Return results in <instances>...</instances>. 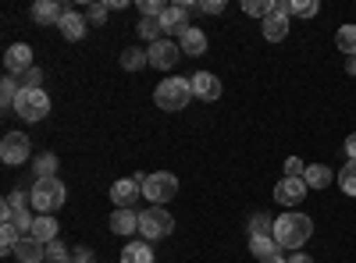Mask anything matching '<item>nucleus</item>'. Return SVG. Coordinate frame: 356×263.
Instances as JSON below:
<instances>
[{"instance_id": "f257e3e1", "label": "nucleus", "mask_w": 356, "mask_h": 263, "mask_svg": "<svg viewBox=\"0 0 356 263\" xmlns=\"http://www.w3.org/2000/svg\"><path fill=\"white\" fill-rule=\"evenodd\" d=\"M310 235H314V221L307 214H300V210H289V214H282L275 221V242L282 249H292V253L303 249Z\"/></svg>"}, {"instance_id": "f03ea898", "label": "nucleus", "mask_w": 356, "mask_h": 263, "mask_svg": "<svg viewBox=\"0 0 356 263\" xmlns=\"http://www.w3.org/2000/svg\"><path fill=\"white\" fill-rule=\"evenodd\" d=\"M65 196H68V189H65L61 178H36L33 192H29V199H33V210H36V214H50V217L65 207Z\"/></svg>"}, {"instance_id": "7ed1b4c3", "label": "nucleus", "mask_w": 356, "mask_h": 263, "mask_svg": "<svg viewBox=\"0 0 356 263\" xmlns=\"http://www.w3.org/2000/svg\"><path fill=\"white\" fill-rule=\"evenodd\" d=\"M193 100V78H164L154 90V103L161 110H186Z\"/></svg>"}, {"instance_id": "20e7f679", "label": "nucleus", "mask_w": 356, "mask_h": 263, "mask_svg": "<svg viewBox=\"0 0 356 263\" xmlns=\"http://www.w3.org/2000/svg\"><path fill=\"white\" fill-rule=\"evenodd\" d=\"M175 231V217L164 210V207H150V210H139V235L146 242L154 239H168Z\"/></svg>"}, {"instance_id": "39448f33", "label": "nucleus", "mask_w": 356, "mask_h": 263, "mask_svg": "<svg viewBox=\"0 0 356 263\" xmlns=\"http://www.w3.org/2000/svg\"><path fill=\"white\" fill-rule=\"evenodd\" d=\"M29 207H33V199H29L25 192H11L4 203H0V214H4V224H15L22 235H29V228H33V214H29Z\"/></svg>"}, {"instance_id": "423d86ee", "label": "nucleus", "mask_w": 356, "mask_h": 263, "mask_svg": "<svg viewBox=\"0 0 356 263\" xmlns=\"http://www.w3.org/2000/svg\"><path fill=\"white\" fill-rule=\"evenodd\" d=\"M143 196L154 203V207H164L168 199L178 196V178L171 171H154V174H146V182H143Z\"/></svg>"}, {"instance_id": "0eeeda50", "label": "nucleus", "mask_w": 356, "mask_h": 263, "mask_svg": "<svg viewBox=\"0 0 356 263\" xmlns=\"http://www.w3.org/2000/svg\"><path fill=\"white\" fill-rule=\"evenodd\" d=\"M15 114L25 121H43L50 114V96L43 90H22L15 100Z\"/></svg>"}, {"instance_id": "6e6552de", "label": "nucleus", "mask_w": 356, "mask_h": 263, "mask_svg": "<svg viewBox=\"0 0 356 263\" xmlns=\"http://www.w3.org/2000/svg\"><path fill=\"white\" fill-rule=\"evenodd\" d=\"M29 157H33V139L25 132H8L4 142H0V160L11 164V167H22Z\"/></svg>"}, {"instance_id": "1a4fd4ad", "label": "nucleus", "mask_w": 356, "mask_h": 263, "mask_svg": "<svg viewBox=\"0 0 356 263\" xmlns=\"http://www.w3.org/2000/svg\"><path fill=\"white\" fill-rule=\"evenodd\" d=\"M146 57H150V68L168 71V68H175V65H178V57H182V46L171 43V40L164 36V40H157V43L146 46Z\"/></svg>"}, {"instance_id": "9d476101", "label": "nucleus", "mask_w": 356, "mask_h": 263, "mask_svg": "<svg viewBox=\"0 0 356 263\" xmlns=\"http://www.w3.org/2000/svg\"><path fill=\"white\" fill-rule=\"evenodd\" d=\"M143 174H136V178H118L114 185H111V199H114V207L118 210H132V203H136V196L143 192Z\"/></svg>"}, {"instance_id": "9b49d317", "label": "nucleus", "mask_w": 356, "mask_h": 263, "mask_svg": "<svg viewBox=\"0 0 356 263\" xmlns=\"http://www.w3.org/2000/svg\"><path fill=\"white\" fill-rule=\"evenodd\" d=\"M161 25H164V36H178V40H182L189 28H193L189 25V11L182 4H168L164 15H161Z\"/></svg>"}, {"instance_id": "f8f14e48", "label": "nucleus", "mask_w": 356, "mask_h": 263, "mask_svg": "<svg viewBox=\"0 0 356 263\" xmlns=\"http://www.w3.org/2000/svg\"><path fill=\"white\" fill-rule=\"evenodd\" d=\"M4 68H8V75H25L29 68H33V46L29 43H11L8 53H4Z\"/></svg>"}, {"instance_id": "ddd939ff", "label": "nucleus", "mask_w": 356, "mask_h": 263, "mask_svg": "<svg viewBox=\"0 0 356 263\" xmlns=\"http://www.w3.org/2000/svg\"><path fill=\"white\" fill-rule=\"evenodd\" d=\"M193 96H200L203 103L221 100V78L211 75V71H196V75H193Z\"/></svg>"}, {"instance_id": "4468645a", "label": "nucleus", "mask_w": 356, "mask_h": 263, "mask_svg": "<svg viewBox=\"0 0 356 263\" xmlns=\"http://www.w3.org/2000/svg\"><path fill=\"white\" fill-rule=\"evenodd\" d=\"M275 199L282 203V207H296L300 199H307V182L303 178H282L275 185Z\"/></svg>"}, {"instance_id": "2eb2a0df", "label": "nucleus", "mask_w": 356, "mask_h": 263, "mask_svg": "<svg viewBox=\"0 0 356 263\" xmlns=\"http://www.w3.org/2000/svg\"><path fill=\"white\" fill-rule=\"evenodd\" d=\"M285 36H289V15L275 8L271 15L264 18V40H267V43H282Z\"/></svg>"}, {"instance_id": "dca6fc26", "label": "nucleus", "mask_w": 356, "mask_h": 263, "mask_svg": "<svg viewBox=\"0 0 356 263\" xmlns=\"http://www.w3.org/2000/svg\"><path fill=\"white\" fill-rule=\"evenodd\" d=\"M65 4H57V0H36L33 4V18L40 22V25H61V18H65Z\"/></svg>"}, {"instance_id": "f3484780", "label": "nucleus", "mask_w": 356, "mask_h": 263, "mask_svg": "<svg viewBox=\"0 0 356 263\" xmlns=\"http://www.w3.org/2000/svg\"><path fill=\"white\" fill-rule=\"evenodd\" d=\"M11 256H15L18 263H43V260H47V246L25 235V239L15 246V253H11Z\"/></svg>"}, {"instance_id": "a211bd4d", "label": "nucleus", "mask_w": 356, "mask_h": 263, "mask_svg": "<svg viewBox=\"0 0 356 263\" xmlns=\"http://www.w3.org/2000/svg\"><path fill=\"white\" fill-rule=\"evenodd\" d=\"M61 36L65 40H72V43H79V40H86V15H79V11H65V18H61Z\"/></svg>"}, {"instance_id": "6ab92c4d", "label": "nucleus", "mask_w": 356, "mask_h": 263, "mask_svg": "<svg viewBox=\"0 0 356 263\" xmlns=\"http://www.w3.org/2000/svg\"><path fill=\"white\" fill-rule=\"evenodd\" d=\"M29 239H36V242H43V246L57 242V221H54L50 214H40V217L33 221V228H29Z\"/></svg>"}, {"instance_id": "aec40b11", "label": "nucleus", "mask_w": 356, "mask_h": 263, "mask_svg": "<svg viewBox=\"0 0 356 263\" xmlns=\"http://www.w3.org/2000/svg\"><path fill=\"white\" fill-rule=\"evenodd\" d=\"M303 182H307V189H328L335 182V171L328 164H307Z\"/></svg>"}, {"instance_id": "412c9836", "label": "nucleus", "mask_w": 356, "mask_h": 263, "mask_svg": "<svg viewBox=\"0 0 356 263\" xmlns=\"http://www.w3.org/2000/svg\"><path fill=\"white\" fill-rule=\"evenodd\" d=\"M111 231L114 235H136L139 231V214L136 210H114L111 214Z\"/></svg>"}, {"instance_id": "4be33fe9", "label": "nucleus", "mask_w": 356, "mask_h": 263, "mask_svg": "<svg viewBox=\"0 0 356 263\" xmlns=\"http://www.w3.org/2000/svg\"><path fill=\"white\" fill-rule=\"evenodd\" d=\"M278 249H282V246L275 242V235H253V239H250V253L260 256V260H275V256H282Z\"/></svg>"}, {"instance_id": "5701e85b", "label": "nucleus", "mask_w": 356, "mask_h": 263, "mask_svg": "<svg viewBox=\"0 0 356 263\" xmlns=\"http://www.w3.org/2000/svg\"><path fill=\"white\" fill-rule=\"evenodd\" d=\"M178 46H182V53H189V57H200V53H207V36H203V28H189V33L178 40Z\"/></svg>"}, {"instance_id": "b1692460", "label": "nucleus", "mask_w": 356, "mask_h": 263, "mask_svg": "<svg viewBox=\"0 0 356 263\" xmlns=\"http://www.w3.org/2000/svg\"><path fill=\"white\" fill-rule=\"evenodd\" d=\"M122 263H154V249H150V242H129L125 249H122Z\"/></svg>"}, {"instance_id": "393cba45", "label": "nucleus", "mask_w": 356, "mask_h": 263, "mask_svg": "<svg viewBox=\"0 0 356 263\" xmlns=\"http://www.w3.org/2000/svg\"><path fill=\"white\" fill-rule=\"evenodd\" d=\"M18 93H22V85L15 82V75H4V82H0V107H4V110H15Z\"/></svg>"}, {"instance_id": "a878e982", "label": "nucleus", "mask_w": 356, "mask_h": 263, "mask_svg": "<svg viewBox=\"0 0 356 263\" xmlns=\"http://www.w3.org/2000/svg\"><path fill=\"white\" fill-rule=\"evenodd\" d=\"M146 65H150V57H146V50H139V46H129L122 53V68L125 71H143Z\"/></svg>"}, {"instance_id": "bb28decb", "label": "nucleus", "mask_w": 356, "mask_h": 263, "mask_svg": "<svg viewBox=\"0 0 356 263\" xmlns=\"http://www.w3.org/2000/svg\"><path fill=\"white\" fill-rule=\"evenodd\" d=\"M335 46L346 53V57H356V25H342L335 33Z\"/></svg>"}, {"instance_id": "cd10ccee", "label": "nucleus", "mask_w": 356, "mask_h": 263, "mask_svg": "<svg viewBox=\"0 0 356 263\" xmlns=\"http://www.w3.org/2000/svg\"><path fill=\"white\" fill-rule=\"evenodd\" d=\"M139 36H143L146 43L164 40V25H161V18H143V22H139Z\"/></svg>"}, {"instance_id": "c85d7f7f", "label": "nucleus", "mask_w": 356, "mask_h": 263, "mask_svg": "<svg viewBox=\"0 0 356 263\" xmlns=\"http://www.w3.org/2000/svg\"><path fill=\"white\" fill-rule=\"evenodd\" d=\"M33 171H36V178H54V171H57V157L54 153H40L33 160Z\"/></svg>"}, {"instance_id": "c756f323", "label": "nucleus", "mask_w": 356, "mask_h": 263, "mask_svg": "<svg viewBox=\"0 0 356 263\" xmlns=\"http://www.w3.org/2000/svg\"><path fill=\"white\" fill-rule=\"evenodd\" d=\"M339 189L346 196H356V160H349L342 171H339Z\"/></svg>"}, {"instance_id": "7c9ffc66", "label": "nucleus", "mask_w": 356, "mask_h": 263, "mask_svg": "<svg viewBox=\"0 0 356 263\" xmlns=\"http://www.w3.org/2000/svg\"><path fill=\"white\" fill-rule=\"evenodd\" d=\"M243 11L250 18H267V15L275 11V0H243Z\"/></svg>"}, {"instance_id": "2f4dec72", "label": "nucleus", "mask_w": 356, "mask_h": 263, "mask_svg": "<svg viewBox=\"0 0 356 263\" xmlns=\"http://www.w3.org/2000/svg\"><path fill=\"white\" fill-rule=\"evenodd\" d=\"M253 235H275V221L267 217V214H253L250 217V239Z\"/></svg>"}, {"instance_id": "473e14b6", "label": "nucleus", "mask_w": 356, "mask_h": 263, "mask_svg": "<svg viewBox=\"0 0 356 263\" xmlns=\"http://www.w3.org/2000/svg\"><path fill=\"white\" fill-rule=\"evenodd\" d=\"M321 11L317 0H289V15H300V18H314Z\"/></svg>"}, {"instance_id": "72a5a7b5", "label": "nucleus", "mask_w": 356, "mask_h": 263, "mask_svg": "<svg viewBox=\"0 0 356 263\" xmlns=\"http://www.w3.org/2000/svg\"><path fill=\"white\" fill-rule=\"evenodd\" d=\"M136 8H139L143 18H161V15H164V4H161V0H136Z\"/></svg>"}, {"instance_id": "f704fd0d", "label": "nucleus", "mask_w": 356, "mask_h": 263, "mask_svg": "<svg viewBox=\"0 0 356 263\" xmlns=\"http://www.w3.org/2000/svg\"><path fill=\"white\" fill-rule=\"evenodd\" d=\"M40 82H43V71L33 65L25 75H22V90H40Z\"/></svg>"}, {"instance_id": "c9c22d12", "label": "nucleus", "mask_w": 356, "mask_h": 263, "mask_svg": "<svg viewBox=\"0 0 356 263\" xmlns=\"http://www.w3.org/2000/svg\"><path fill=\"white\" fill-rule=\"evenodd\" d=\"M303 174H307V164L300 157H289L285 160V178H303Z\"/></svg>"}, {"instance_id": "e433bc0d", "label": "nucleus", "mask_w": 356, "mask_h": 263, "mask_svg": "<svg viewBox=\"0 0 356 263\" xmlns=\"http://www.w3.org/2000/svg\"><path fill=\"white\" fill-rule=\"evenodd\" d=\"M47 260H72V253L65 249V242H50L47 246Z\"/></svg>"}, {"instance_id": "4c0bfd02", "label": "nucleus", "mask_w": 356, "mask_h": 263, "mask_svg": "<svg viewBox=\"0 0 356 263\" xmlns=\"http://www.w3.org/2000/svg\"><path fill=\"white\" fill-rule=\"evenodd\" d=\"M107 18V4H89L86 8V22H104Z\"/></svg>"}, {"instance_id": "58836bf2", "label": "nucleus", "mask_w": 356, "mask_h": 263, "mask_svg": "<svg viewBox=\"0 0 356 263\" xmlns=\"http://www.w3.org/2000/svg\"><path fill=\"white\" fill-rule=\"evenodd\" d=\"M200 11L203 15H225V0H203Z\"/></svg>"}, {"instance_id": "ea45409f", "label": "nucleus", "mask_w": 356, "mask_h": 263, "mask_svg": "<svg viewBox=\"0 0 356 263\" xmlns=\"http://www.w3.org/2000/svg\"><path fill=\"white\" fill-rule=\"evenodd\" d=\"M72 263H97V256H93V249H86V246H82V249L72 253Z\"/></svg>"}, {"instance_id": "a19ab883", "label": "nucleus", "mask_w": 356, "mask_h": 263, "mask_svg": "<svg viewBox=\"0 0 356 263\" xmlns=\"http://www.w3.org/2000/svg\"><path fill=\"white\" fill-rule=\"evenodd\" d=\"M346 157H349V160H356V132L346 139Z\"/></svg>"}, {"instance_id": "79ce46f5", "label": "nucleus", "mask_w": 356, "mask_h": 263, "mask_svg": "<svg viewBox=\"0 0 356 263\" xmlns=\"http://www.w3.org/2000/svg\"><path fill=\"white\" fill-rule=\"evenodd\" d=\"M289 263H314V260H310L307 253H300V249H296V253L289 256Z\"/></svg>"}, {"instance_id": "37998d69", "label": "nucleus", "mask_w": 356, "mask_h": 263, "mask_svg": "<svg viewBox=\"0 0 356 263\" xmlns=\"http://www.w3.org/2000/svg\"><path fill=\"white\" fill-rule=\"evenodd\" d=\"M346 71L356 78V57H346Z\"/></svg>"}, {"instance_id": "c03bdc74", "label": "nucleus", "mask_w": 356, "mask_h": 263, "mask_svg": "<svg viewBox=\"0 0 356 263\" xmlns=\"http://www.w3.org/2000/svg\"><path fill=\"white\" fill-rule=\"evenodd\" d=\"M260 263H289V260H282V256H275V260H260Z\"/></svg>"}, {"instance_id": "a18cd8bd", "label": "nucleus", "mask_w": 356, "mask_h": 263, "mask_svg": "<svg viewBox=\"0 0 356 263\" xmlns=\"http://www.w3.org/2000/svg\"><path fill=\"white\" fill-rule=\"evenodd\" d=\"M43 263H72V260H43Z\"/></svg>"}]
</instances>
